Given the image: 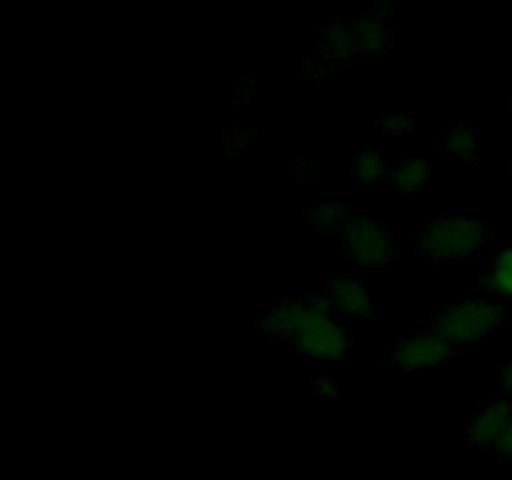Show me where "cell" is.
I'll use <instances>...</instances> for the list:
<instances>
[{
    "label": "cell",
    "mask_w": 512,
    "mask_h": 480,
    "mask_svg": "<svg viewBox=\"0 0 512 480\" xmlns=\"http://www.w3.org/2000/svg\"><path fill=\"white\" fill-rule=\"evenodd\" d=\"M512 425V403L510 400H490L480 408V413L470 420L468 440L473 445L498 443Z\"/></svg>",
    "instance_id": "cell-8"
},
{
    "label": "cell",
    "mask_w": 512,
    "mask_h": 480,
    "mask_svg": "<svg viewBox=\"0 0 512 480\" xmlns=\"http://www.w3.org/2000/svg\"><path fill=\"white\" fill-rule=\"evenodd\" d=\"M313 390L323 400H333V398H338V395H340V385L335 383L333 378H315L313 380Z\"/></svg>",
    "instance_id": "cell-16"
},
{
    "label": "cell",
    "mask_w": 512,
    "mask_h": 480,
    "mask_svg": "<svg viewBox=\"0 0 512 480\" xmlns=\"http://www.w3.org/2000/svg\"><path fill=\"white\" fill-rule=\"evenodd\" d=\"M418 115L415 113H400V115H385L383 120H378V128L388 130L393 135H408L415 130V123H418Z\"/></svg>",
    "instance_id": "cell-15"
},
{
    "label": "cell",
    "mask_w": 512,
    "mask_h": 480,
    "mask_svg": "<svg viewBox=\"0 0 512 480\" xmlns=\"http://www.w3.org/2000/svg\"><path fill=\"white\" fill-rule=\"evenodd\" d=\"M508 323L510 313L498 298L468 295L460 303L440 310L428 328L435 330L440 338L448 340L450 345L460 348V345H470L483 338H490V335H495Z\"/></svg>",
    "instance_id": "cell-3"
},
{
    "label": "cell",
    "mask_w": 512,
    "mask_h": 480,
    "mask_svg": "<svg viewBox=\"0 0 512 480\" xmlns=\"http://www.w3.org/2000/svg\"><path fill=\"white\" fill-rule=\"evenodd\" d=\"M343 245L350 260L360 270H383L398 253V238L393 230L380 225L373 215L355 213L343 230Z\"/></svg>",
    "instance_id": "cell-4"
},
{
    "label": "cell",
    "mask_w": 512,
    "mask_h": 480,
    "mask_svg": "<svg viewBox=\"0 0 512 480\" xmlns=\"http://www.w3.org/2000/svg\"><path fill=\"white\" fill-rule=\"evenodd\" d=\"M355 210L350 208L345 198H325L315 208L308 210V220L318 233H338L348 228Z\"/></svg>",
    "instance_id": "cell-11"
},
{
    "label": "cell",
    "mask_w": 512,
    "mask_h": 480,
    "mask_svg": "<svg viewBox=\"0 0 512 480\" xmlns=\"http://www.w3.org/2000/svg\"><path fill=\"white\" fill-rule=\"evenodd\" d=\"M353 23L355 43H358V53H363L365 58H383L390 48V30L385 25L383 13L380 8L375 13L365 15V18L350 20Z\"/></svg>",
    "instance_id": "cell-9"
},
{
    "label": "cell",
    "mask_w": 512,
    "mask_h": 480,
    "mask_svg": "<svg viewBox=\"0 0 512 480\" xmlns=\"http://www.w3.org/2000/svg\"><path fill=\"white\" fill-rule=\"evenodd\" d=\"M353 55H358V43H355L353 23L350 20H338L330 25L320 38V45L308 58L310 75H325L338 65L348 63Z\"/></svg>",
    "instance_id": "cell-6"
},
{
    "label": "cell",
    "mask_w": 512,
    "mask_h": 480,
    "mask_svg": "<svg viewBox=\"0 0 512 480\" xmlns=\"http://www.w3.org/2000/svg\"><path fill=\"white\" fill-rule=\"evenodd\" d=\"M455 345H450L448 340L440 338L435 330L420 328L418 333L408 335L400 343L390 345L385 358L393 368H398L400 373H418V370L438 368L453 360Z\"/></svg>",
    "instance_id": "cell-5"
},
{
    "label": "cell",
    "mask_w": 512,
    "mask_h": 480,
    "mask_svg": "<svg viewBox=\"0 0 512 480\" xmlns=\"http://www.w3.org/2000/svg\"><path fill=\"white\" fill-rule=\"evenodd\" d=\"M493 243V230L470 213H448L418 228V253L438 263H463Z\"/></svg>",
    "instance_id": "cell-2"
},
{
    "label": "cell",
    "mask_w": 512,
    "mask_h": 480,
    "mask_svg": "<svg viewBox=\"0 0 512 480\" xmlns=\"http://www.w3.org/2000/svg\"><path fill=\"white\" fill-rule=\"evenodd\" d=\"M325 300L333 305V310L343 318H368L375 313L373 298H370V290L363 280L353 278V275H335L323 283L320 290Z\"/></svg>",
    "instance_id": "cell-7"
},
{
    "label": "cell",
    "mask_w": 512,
    "mask_h": 480,
    "mask_svg": "<svg viewBox=\"0 0 512 480\" xmlns=\"http://www.w3.org/2000/svg\"><path fill=\"white\" fill-rule=\"evenodd\" d=\"M478 133L470 125H455L450 128L443 138H438L435 148L440 153L450 155V158L465 160V163H475L478 160Z\"/></svg>",
    "instance_id": "cell-12"
},
{
    "label": "cell",
    "mask_w": 512,
    "mask_h": 480,
    "mask_svg": "<svg viewBox=\"0 0 512 480\" xmlns=\"http://www.w3.org/2000/svg\"><path fill=\"white\" fill-rule=\"evenodd\" d=\"M258 333L288 343L308 360H345L353 348V335L323 295L280 300L265 310Z\"/></svg>",
    "instance_id": "cell-1"
},
{
    "label": "cell",
    "mask_w": 512,
    "mask_h": 480,
    "mask_svg": "<svg viewBox=\"0 0 512 480\" xmlns=\"http://www.w3.org/2000/svg\"><path fill=\"white\" fill-rule=\"evenodd\" d=\"M433 183V165L425 158H410L405 163L395 165L388 173V185L403 193H420L428 190Z\"/></svg>",
    "instance_id": "cell-10"
},
{
    "label": "cell",
    "mask_w": 512,
    "mask_h": 480,
    "mask_svg": "<svg viewBox=\"0 0 512 480\" xmlns=\"http://www.w3.org/2000/svg\"><path fill=\"white\" fill-rule=\"evenodd\" d=\"M385 175V158L375 148H363L360 153L353 155V165H350V178L363 188L378 185Z\"/></svg>",
    "instance_id": "cell-13"
},
{
    "label": "cell",
    "mask_w": 512,
    "mask_h": 480,
    "mask_svg": "<svg viewBox=\"0 0 512 480\" xmlns=\"http://www.w3.org/2000/svg\"><path fill=\"white\" fill-rule=\"evenodd\" d=\"M495 453H498V458H503V460H512V425L508 430H505V435L503 438L498 440V443H495Z\"/></svg>",
    "instance_id": "cell-17"
},
{
    "label": "cell",
    "mask_w": 512,
    "mask_h": 480,
    "mask_svg": "<svg viewBox=\"0 0 512 480\" xmlns=\"http://www.w3.org/2000/svg\"><path fill=\"white\" fill-rule=\"evenodd\" d=\"M485 288L493 293V298L512 300V245L493 260L485 275Z\"/></svg>",
    "instance_id": "cell-14"
},
{
    "label": "cell",
    "mask_w": 512,
    "mask_h": 480,
    "mask_svg": "<svg viewBox=\"0 0 512 480\" xmlns=\"http://www.w3.org/2000/svg\"><path fill=\"white\" fill-rule=\"evenodd\" d=\"M498 388L510 390L512 393V358L498 370Z\"/></svg>",
    "instance_id": "cell-18"
}]
</instances>
